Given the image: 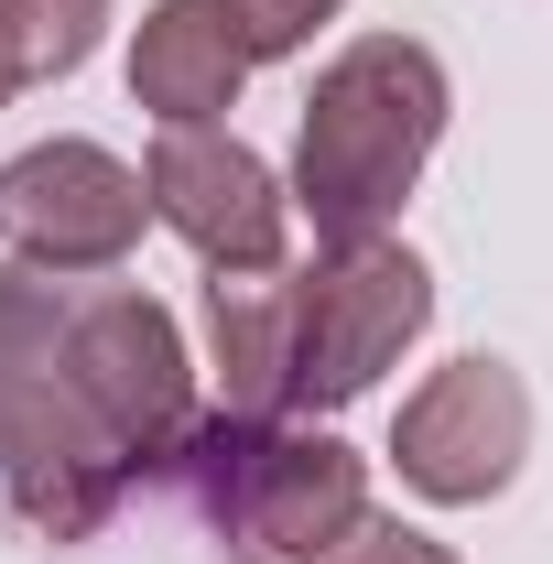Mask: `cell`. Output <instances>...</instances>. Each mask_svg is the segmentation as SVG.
<instances>
[{
    "label": "cell",
    "instance_id": "obj_10",
    "mask_svg": "<svg viewBox=\"0 0 553 564\" xmlns=\"http://www.w3.org/2000/svg\"><path fill=\"white\" fill-rule=\"evenodd\" d=\"M207 348H217V413L282 423L293 413V272H217Z\"/></svg>",
    "mask_w": 553,
    "mask_h": 564
},
{
    "label": "cell",
    "instance_id": "obj_7",
    "mask_svg": "<svg viewBox=\"0 0 553 564\" xmlns=\"http://www.w3.org/2000/svg\"><path fill=\"white\" fill-rule=\"evenodd\" d=\"M152 185L109 141H33L0 163V239L33 261V272H109L131 261Z\"/></svg>",
    "mask_w": 553,
    "mask_h": 564
},
{
    "label": "cell",
    "instance_id": "obj_2",
    "mask_svg": "<svg viewBox=\"0 0 553 564\" xmlns=\"http://www.w3.org/2000/svg\"><path fill=\"white\" fill-rule=\"evenodd\" d=\"M120 489H131V456L66 380V282L11 261L0 272V499L33 532L87 543L120 510Z\"/></svg>",
    "mask_w": 553,
    "mask_h": 564
},
{
    "label": "cell",
    "instance_id": "obj_3",
    "mask_svg": "<svg viewBox=\"0 0 553 564\" xmlns=\"http://www.w3.org/2000/svg\"><path fill=\"white\" fill-rule=\"evenodd\" d=\"M174 467L196 478V510L239 564H337V543L369 521V456H347L337 434L217 413Z\"/></svg>",
    "mask_w": 553,
    "mask_h": 564
},
{
    "label": "cell",
    "instance_id": "obj_12",
    "mask_svg": "<svg viewBox=\"0 0 553 564\" xmlns=\"http://www.w3.org/2000/svg\"><path fill=\"white\" fill-rule=\"evenodd\" d=\"M217 11H228V33H239V55H250V66L304 55V44H315V22H337V0H217Z\"/></svg>",
    "mask_w": 553,
    "mask_h": 564
},
{
    "label": "cell",
    "instance_id": "obj_5",
    "mask_svg": "<svg viewBox=\"0 0 553 564\" xmlns=\"http://www.w3.org/2000/svg\"><path fill=\"white\" fill-rule=\"evenodd\" d=\"M66 380H76V402L109 423V445L131 456V478L185 456V434H196V358H185L174 315L141 282L66 293Z\"/></svg>",
    "mask_w": 553,
    "mask_h": 564
},
{
    "label": "cell",
    "instance_id": "obj_4",
    "mask_svg": "<svg viewBox=\"0 0 553 564\" xmlns=\"http://www.w3.org/2000/svg\"><path fill=\"white\" fill-rule=\"evenodd\" d=\"M423 326H434V272L402 239L326 250L315 272H293V402L304 413L358 402L380 369H402V348Z\"/></svg>",
    "mask_w": 553,
    "mask_h": 564
},
{
    "label": "cell",
    "instance_id": "obj_14",
    "mask_svg": "<svg viewBox=\"0 0 553 564\" xmlns=\"http://www.w3.org/2000/svg\"><path fill=\"white\" fill-rule=\"evenodd\" d=\"M11 98H22V76H11V55H0V109H11Z\"/></svg>",
    "mask_w": 553,
    "mask_h": 564
},
{
    "label": "cell",
    "instance_id": "obj_9",
    "mask_svg": "<svg viewBox=\"0 0 553 564\" xmlns=\"http://www.w3.org/2000/svg\"><path fill=\"white\" fill-rule=\"evenodd\" d=\"M239 33H228V11L217 0H152L131 33V98L163 120V131H217L228 109H239Z\"/></svg>",
    "mask_w": 553,
    "mask_h": 564
},
{
    "label": "cell",
    "instance_id": "obj_13",
    "mask_svg": "<svg viewBox=\"0 0 553 564\" xmlns=\"http://www.w3.org/2000/svg\"><path fill=\"white\" fill-rule=\"evenodd\" d=\"M337 564H456L434 532H413V521H358L337 543Z\"/></svg>",
    "mask_w": 553,
    "mask_h": 564
},
{
    "label": "cell",
    "instance_id": "obj_11",
    "mask_svg": "<svg viewBox=\"0 0 553 564\" xmlns=\"http://www.w3.org/2000/svg\"><path fill=\"white\" fill-rule=\"evenodd\" d=\"M98 33H109V0H0V55H11L22 87L76 76L98 55Z\"/></svg>",
    "mask_w": 553,
    "mask_h": 564
},
{
    "label": "cell",
    "instance_id": "obj_6",
    "mask_svg": "<svg viewBox=\"0 0 553 564\" xmlns=\"http://www.w3.org/2000/svg\"><path fill=\"white\" fill-rule=\"evenodd\" d=\"M521 456H532V391H521V369L510 358H445L434 380H423L402 423H391V467H402V489L434 499V510H478L521 478Z\"/></svg>",
    "mask_w": 553,
    "mask_h": 564
},
{
    "label": "cell",
    "instance_id": "obj_8",
    "mask_svg": "<svg viewBox=\"0 0 553 564\" xmlns=\"http://www.w3.org/2000/svg\"><path fill=\"white\" fill-rule=\"evenodd\" d=\"M152 217L207 261V272H282V228H293V196L272 185V163L239 131H163L152 163Z\"/></svg>",
    "mask_w": 553,
    "mask_h": 564
},
{
    "label": "cell",
    "instance_id": "obj_1",
    "mask_svg": "<svg viewBox=\"0 0 553 564\" xmlns=\"http://www.w3.org/2000/svg\"><path fill=\"white\" fill-rule=\"evenodd\" d=\"M445 109H456V87L413 33H358L326 55L304 131H293V207L315 217L326 250H358L402 217V196L423 185V163L445 141Z\"/></svg>",
    "mask_w": 553,
    "mask_h": 564
}]
</instances>
